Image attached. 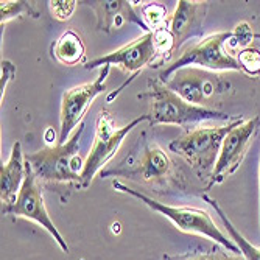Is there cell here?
I'll return each instance as SVG.
<instances>
[{"mask_svg":"<svg viewBox=\"0 0 260 260\" xmlns=\"http://www.w3.org/2000/svg\"><path fill=\"white\" fill-rule=\"evenodd\" d=\"M89 7L97 14V28L105 33H112L122 28L125 23H134L145 33L150 28L142 19V16L134 10L133 2L126 0H105V2H87Z\"/></svg>","mask_w":260,"mask_h":260,"instance_id":"14","label":"cell"},{"mask_svg":"<svg viewBox=\"0 0 260 260\" xmlns=\"http://www.w3.org/2000/svg\"><path fill=\"white\" fill-rule=\"evenodd\" d=\"M153 33L154 49H156V64H164L175 55V38L167 28V25L157 28Z\"/></svg>","mask_w":260,"mask_h":260,"instance_id":"19","label":"cell"},{"mask_svg":"<svg viewBox=\"0 0 260 260\" xmlns=\"http://www.w3.org/2000/svg\"><path fill=\"white\" fill-rule=\"evenodd\" d=\"M49 8L58 20H69L77 8V2L75 0H52L49 2Z\"/></svg>","mask_w":260,"mask_h":260,"instance_id":"23","label":"cell"},{"mask_svg":"<svg viewBox=\"0 0 260 260\" xmlns=\"http://www.w3.org/2000/svg\"><path fill=\"white\" fill-rule=\"evenodd\" d=\"M237 61L243 72L248 75H260V50L255 47H248L237 53Z\"/></svg>","mask_w":260,"mask_h":260,"instance_id":"21","label":"cell"},{"mask_svg":"<svg viewBox=\"0 0 260 260\" xmlns=\"http://www.w3.org/2000/svg\"><path fill=\"white\" fill-rule=\"evenodd\" d=\"M25 154L22 153L20 142L13 145L8 160L0 169V198L2 207L13 206L17 200V195L25 181Z\"/></svg>","mask_w":260,"mask_h":260,"instance_id":"15","label":"cell"},{"mask_svg":"<svg viewBox=\"0 0 260 260\" xmlns=\"http://www.w3.org/2000/svg\"><path fill=\"white\" fill-rule=\"evenodd\" d=\"M156 61V49L153 33H145L133 42L120 47L119 50L103 55L92 61L84 62V69H102V67H119L125 74L131 75L129 83L137 77V74L148 64H154Z\"/></svg>","mask_w":260,"mask_h":260,"instance_id":"12","label":"cell"},{"mask_svg":"<svg viewBox=\"0 0 260 260\" xmlns=\"http://www.w3.org/2000/svg\"><path fill=\"white\" fill-rule=\"evenodd\" d=\"M27 165V164H25ZM4 215H14L19 218H25L38 223L41 228H44L47 232L52 235V239L58 243L62 252L69 254V245L66 239L61 235V232L56 229L55 223L52 221L49 212H47L42 188L38 182L36 175L33 173L30 165L25 169V181L22 184V188L17 195V200L13 206L2 207Z\"/></svg>","mask_w":260,"mask_h":260,"instance_id":"9","label":"cell"},{"mask_svg":"<svg viewBox=\"0 0 260 260\" xmlns=\"http://www.w3.org/2000/svg\"><path fill=\"white\" fill-rule=\"evenodd\" d=\"M148 120L147 114L140 115L128 125L122 128H115L112 117L108 111H102L97 117L95 125V139H93V145L84 160L83 170H81V187L87 188L97 173L102 172L105 165L114 157L117 150L120 148L125 137L136 128L140 122Z\"/></svg>","mask_w":260,"mask_h":260,"instance_id":"7","label":"cell"},{"mask_svg":"<svg viewBox=\"0 0 260 260\" xmlns=\"http://www.w3.org/2000/svg\"><path fill=\"white\" fill-rule=\"evenodd\" d=\"M0 14H2V27L5 25V23L14 17H19L22 14H35L36 13L31 10V5L28 2H10V0H7V2H2V7H0Z\"/></svg>","mask_w":260,"mask_h":260,"instance_id":"22","label":"cell"},{"mask_svg":"<svg viewBox=\"0 0 260 260\" xmlns=\"http://www.w3.org/2000/svg\"><path fill=\"white\" fill-rule=\"evenodd\" d=\"M231 35L232 31L210 35L198 41L197 44L188 45L175 62L165 67L159 74V80L165 83L176 70L182 67H200L209 70H242L237 58L232 56L226 49V42Z\"/></svg>","mask_w":260,"mask_h":260,"instance_id":"6","label":"cell"},{"mask_svg":"<svg viewBox=\"0 0 260 260\" xmlns=\"http://www.w3.org/2000/svg\"><path fill=\"white\" fill-rule=\"evenodd\" d=\"M258 122H260L258 117H254V119H249L246 122L243 120L242 123L235 125L226 134L221 144L218 160L214 167V172H212L209 178L206 190H209V188L215 184H221L228 176L237 172V169L240 167V164L246 154L249 142L258 128Z\"/></svg>","mask_w":260,"mask_h":260,"instance_id":"11","label":"cell"},{"mask_svg":"<svg viewBox=\"0 0 260 260\" xmlns=\"http://www.w3.org/2000/svg\"><path fill=\"white\" fill-rule=\"evenodd\" d=\"M84 55H86L84 42L80 38V35L75 33L74 30L64 31L52 45V56L58 62L67 67L81 64L84 61Z\"/></svg>","mask_w":260,"mask_h":260,"instance_id":"16","label":"cell"},{"mask_svg":"<svg viewBox=\"0 0 260 260\" xmlns=\"http://www.w3.org/2000/svg\"><path fill=\"white\" fill-rule=\"evenodd\" d=\"M160 260H245L243 255L234 254L224 248H209V249H193L181 254H164Z\"/></svg>","mask_w":260,"mask_h":260,"instance_id":"18","label":"cell"},{"mask_svg":"<svg viewBox=\"0 0 260 260\" xmlns=\"http://www.w3.org/2000/svg\"><path fill=\"white\" fill-rule=\"evenodd\" d=\"M142 19L147 23V27L150 31H154L157 28H162L167 25V8L159 4H148V5H142L140 7Z\"/></svg>","mask_w":260,"mask_h":260,"instance_id":"20","label":"cell"},{"mask_svg":"<svg viewBox=\"0 0 260 260\" xmlns=\"http://www.w3.org/2000/svg\"><path fill=\"white\" fill-rule=\"evenodd\" d=\"M102 178H126L157 192H184L185 175L178 164L156 142L142 139V144L133 150L115 167L100 172Z\"/></svg>","mask_w":260,"mask_h":260,"instance_id":"1","label":"cell"},{"mask_svg":"<svg viewBox=\"0 0 260 260\" xmlns=\"http://www.w3.org/2000/svg\"><path fill=\"white\" fill-rule=\"evenodd\" d=\"M111 67H102L100 75L92 83L74 86L62 93L61 100V126L56 145H64L74 134V129L83 123L86 112L100 93L106 90V80L109 77Z\"/></svg>","mask_w":260,"mask_h":260,"instance_id":"8","label":"cell"},{"mask_svg":"<svg viewBox=\"0 0 260 260\" xmlns=\"http://www.w3.org/2000/svg\"><path fill=\"white\" fill-rule=\"evenodd\" d=\"M243 122V117H237L224 126L218 128H197L187 131L182 136L176 137L170 142V151L179 156L190 165L192 172L200 179L210 178L214 167L218 160V154L221 150V144L226 134L235 126Z\"/></svg>","mask_w":260,"mask_h":260,"instance_id":"5","label":"cell"},{"mask_svg":"<svg viewBox=\"0 0 260 260\" xmlns=\"http://www.w3.org/2000/svg\"><path fill=\"white\" fill-rule=\"evenodd\" d=\"M16 77V66H13L11 61L4 59L2 61V80H0V90H2V99H4V93L5 89L8 86V83Z\"/></svg>","mask_w":260,"mask_h":260,"instance_id":"24","label":"cell"},{"mask_svg":"<svg viewBox=\"0 0 260 260\" xmlns=\"http://www.w3.org/2000/svg\"><path fill=\"white\" fill-rule=\"evenodd\" d=\"M112 187L117 192L126 193V195L137 198L140 203L148 206L151 210L164 215L165 218H169L181 232L203 235V237H207L209 240L218 243L221 248H224L234 254H240V249L237 248V245H235L234 242H231L226 235L217 228L215 221L212 220L209 212H206L203 209H197V207H179V206L176 207V206H169V204L159 203L154 198L145 195L144 192L134 190V188L128 187L126 184L117 181V179L112 182Z\"/></svg>","mask_w":260,"mask_h":260,"instance_id":"3","label":"cell"},{"mask_svg":"<svg viewBox=\"0 0 260 260\" xmlns=\"http://www.w3.org/2000/svg\"><path fill=\"white\" fill-rule=\"evenodd\" d=\"M207 8V2H188V0L178 2L175 13L169 16L167 20V28L175 38V53H178L188 41L203 35Z\"/></svg>","mask_w":260,"mask_h":260,"instance_id":"13","label":"cell"},{"mask_svg":"<svg viewBox=\"0 0 260 260\" xmlns=\"http://www.w3.org/2000/svg\"><path fill=\"white\" fill-rule=\"evenodd\" d=\"M176 95H179L187 103L203 106L215 93H223L229 89V83L223 81L210 72H206L200 67H182L164 83Z\"/></svg>","mask_w":260,"mask_h":260,"instance_id":"10","label":"cell"},{"mask_svg":"<svg viewBox=\"0 0 260 260\" xmlns=\"http://www.w3.org/2000/svg\"><path fill=\"white\" fill-rule=\"evenodd\" d=\"M203 200H204L206 203H209V204L212 206V209L215 210V214L220 217L223 226L226 228V231H228V234L231 235V239L234 240V243L237 245V248L240 249V254L245 257V260H260V248L252 246V245L243 237V235L237 231V228H235V226L232 224V221H231V220L228 218V215L224 214V210L220 207L218 201H215L214 198H210L209 195H203Z\"/></svg>","mask_w":260,"mask_h":260,"instance_id":"17","label":"cell"},{"mask_svg":"<svg viewBox=\"0 0 260 260\" xmlns=\"http://www.w3.org/2000/svg\"><path fill=\"white\" fill-rule=\"evenodd\" d=\"M147 95L151 99L150 111L147 114L150 125H188L206 120L232 122L235 117L214 111L204 106H195L182 100L170 90L159 78L148 81Z\"/></svg>","mask_w":260,"mask_h":260,"instance_id":"4","label":"cell"},{"mask_svg":"<svg viewBox=\"0 0 260 260\" xmlns=\"http://www.w3.org/2000/svg\"><path fill=\"white\" fill-rule=\"evenodd\" d=\"M258 200H260V167H258Z\"/></svg>","mask_w":260,"mask_h":260,"instance_id":"25","label":"cell"},{"mask_svg":"<svg viewBox=\"0 0 260 260\" xmlns=\"http://www.w3.org/2000/svg\"><path fill=\"white\" fill-rule=\"evenodd\" d=\"M84 133V122L74 131L64 145L45 147L35 153L25 154V164L30 165L38 181L49 185H74L81 187V173L84 162L80 159V140Z\"/></svg>","mask_w":260,"mask_h":260,"instance_id":"2","label":"cell"}]
</instances>
